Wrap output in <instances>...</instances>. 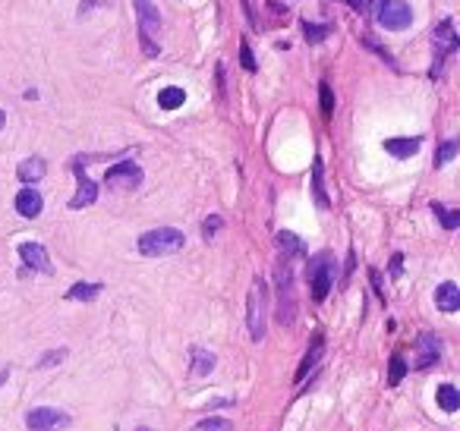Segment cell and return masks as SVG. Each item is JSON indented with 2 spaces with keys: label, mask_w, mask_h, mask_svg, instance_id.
Instances as JSON below:
<instances>
[{
  "label": "cell",
  "mask_w": 460,
  "mask_h": 431,
  "mask_svg": "<svg viewBox=\"0 0 460 431\" xmlns=\"http://www.w3.org/2000/svg\"><path fill=\"white\" fill-rule=\"evenodd\" d=\"M136 10V23H139V41H142L145 57H158L161 54V45H158V28H161V13L151 0H133Z\"/></svg>",
  "instance_id": "cell-1"
},
{
  "label": "cell",
  "mask_w": 460,
  "mask_h": 431,
  "mask_svg": "<svg viewBox=\"0 0 460 431\" xmlns=\"http://www.w3.org/2000/svg\"><path fill=\"white\" fill-rule=\"evenodd\" d=\"M246 327L250 337L259 343L268 331V283L262 277H255L250 287V302H246Z\"/></svg>",
  "instance_id": "cell-2"
},
{
  "label": "cell",
  "mask_w": 460,
  "mask_h": 431,
  "mask_svg": "<svg viewBox=\"0 0 460 431\" xmlns=\"http://www.w3.org/2000/svg\"><path fill=\"white\" fill-rule=\"evenodd\" d=\"M277 321L284 327H290L296 321V287H294V268L290 258L277 261Z\"/></svg>",
  "instance_id": "cell-3"
},
{
  "label": "cell",
  "mask_w": 460,
  "mask_h": 431,
  "mask_svg": "<svg viewBox=\"0 0 460 431\" xmlns=\"http://www.w3.org/2000/svg\"><path fill=\"white\" fill-rule=\"evenodd\" d=\"M186 243V236L173 227H158V230H149L139 236V252L145 258H161V255H173L180 252Z\"/></svg>",
  "instance_id": "cell-4"
},
{
  "label": "cell",
  "mask_w": 460,
  "mask_h": 431,
  "mask_svg": "<svg viewBox=\"0 0 460 431\" xmlns=\"http://www.w3.org/2000/svg\"><path fill=\"white\" fill-rule=\"evenodd\" d=\"M457 48H460V38H457V32H454V19L444 16L442 23L435 26V32H432V50H435V60H432V79H442L444 63H448V57L454 54Z\"/></svg>",
  "instance_id": "cell-5"
},
{
  "label": "cell",
  "mask_w": 460,
  "mask_h": 431,
  "mask_svg": "<svg viewBox=\"0 0 460 431\" xmlns=\"http://www.w3.org/2000/svg\"><path fill=\"white\" fill-rule=\"evenodd\" d=\"M375 19H378V26L388 28V32H404V28H410V23H413V10L404 0H378Z\"/></svg>",
  "instance_id": "cell-6"
},
{
  "label": "cell",
  "mask_w": 460,
  "mask_h": 431,
  "mask_svg": "<svg viewBox=\"0 0 460 431\" xmlns=\"http://www.w3.org/2000/svg\"><path fill=\"white\" fill-rule=\"evenodd\" d=\"M309 283H312V299H316V302H325L334 287V261L328 252L316 255V258L309 261Z\"/></svg>",
  "instance_id": "cell-7"
},
{
  "label": "cell",
  "mask_w": 460,
  "mask_h": 431,
  "mask_svg": "<svg viewBox=\"0 0 460 431\" xmlns=\"http://www.w3.org/2000/svg\"><path fill=\"white\" fill-rule=\"evenodd\" d=\"M105 182L107 189H117V192H133V189L142 186V167L133 164V160H120L105 173Z\"/></svg>",
  "instance_id": "cell-8"
},
{
  "label": "cell",
  "mask_w": 460,
  "mask_h": 431,
  "mask_svg": "<svg viewBox=\"0 0 460 431\" xmlns=\"http://www.w3.org/2000/svg\"><path fill=\"white\" fill-rule=\"evenodd\" d=\"M26 425H28V431H57V428L70 425V415L60 413V409L38 406V409H28L26 413Z\"/></svg>",
  "instance_id": "cell-9"
},
{
  "label": "cell",
  "mask_w": 460,
  "mask_h": 431,
  "mask_svg": "<svg viewBox=\"0 0 460 431\" xmlns=\"http://www.w3.org/2000/svg\"><path fill=\"white\" fill-rule=\"evenodd\" d=\"M73 173H76V195L70 199V208L73 211H79V208H89V204H95V199H98V186L85 177V167H82V160H76L73 164Z\"/></svg>",
  "instance_id": "cell-10"
},
{
  "label": "cell",
  "mask_w": 460,
  "mask_h": 431,
  "mask_svg": "<svg viewBox=\"0 0 460 431\" xmlns=\"http://www.w3.org/2000/svg\"><path fill=\"white\" fill-rule=\"evenodd\" d=\"M19 258H23V265L32 268V271H41V274L54 271V265H50V258H48V249L41 243H23L19 246Z\"/></svg>",
  "instance_id": "cell-11"
},
{
  "label": "cell",
  "mask_w": 460,
  "mask_h": 431,
  "mask_svg": "<svg viewBox=\"0 0 460 431\" xmlns=\"http://www.w3.org/2000/svg\"><path fill=\"white\" fill-rule=\"evenodd\" d=\"M438 356H442V343H438L435 334H419V340H416V369H429L432 362H438Z\"/></svg>",
  "instance_id": "cell-12"
},
{
  "label": "cell",
  "mask_w": 460,
  "mask_h": 431,
  "mask_svg": "<svg viewBox=\"0 0 460 431\" xmlns=\"http://www.w3.org/2000/svg\"><path fill=\"white\" fill-rule=\"evenodd\" d=\"M41 208H45V199H41L38 189L26 186L23 192L16 195V211H19L23 217H38V214H41Z\"/></svg>",
  "instance_id": "cell-13"
},
{
  "label": "cell",
  "mask_w": 460,
  "mask_h": 431,
  "mask_svg": "<svg viewBox=\"0 0 460 431\" xmlns=\"http://www.w3.org/2000/svg\"><path fill=\"white\" fill-rule=\"evenodd\" d=\"M435 305L444 312V315H454V312L460 309V290H457V283L444 280L442 287L435 290Z\"/></svg>",
  "instance_id": "cell-14"
},
{
  "label": "cell",
  "mask_w": 460,
  "mask_h": 431,
  "mask_svg": "<svg viewBox=\"0 0 460 431\" xmlns=\"http://www.w3.org/2000/svg\"><path fill=\"white\" fill-rule=\"evenodd\" d=\"M322 353H325V337H322V334H316V337H312V347L306 349L303 362H299V369H296V381H306V375H309V371L319 365Z\"/></svg>",
  "instance_id": "cell-15"
},
{
  "label": "cell",
  "mask_w": 460,
  "mask_h": 431,
  "mask_svg": "<svg viewBox=\"0 0 460 431\" xmlns=\"http://www.w3.org/2000/svg\"><path fill=\"white\" fill-rule=\"evenodd\" d=\"M419 145H422V138L416 136V138H385V151H388L391 158H413L416 151H419Z\"/></svg>",
  "instance_id": "cell-16"
},
{
  "label": "cell",
  "mask_w": 460,
  "mask_h": 431,
  "mask_svg": "<svg viewBox=\"0 0 460 431\" xmlns=\"http://www.w3.org/2000/svg\"><path fill=\"white\" fill-rule=\"evenodd\" d=\"M101 290H105V283H73L67 290V299L70 302H92L101 296Z\"/></svg>",
  "instance_id": "cell-17"
},
{
  "label": "cell",
  "mask_w": 460,
  "mask_h": 431,
  "mask_svg": "<svg viewBox=\"0 0 460 431\" xmlns=\"http://www.w3.org/2000/svg\"><path fill=\"white\" fill-rule=\"evenodd\" d=\"M193 378H205L215 371V353H208V349H202V347H196L193 349Z\"/></svg>",
  "instance_id": "cell-18"
},
{
  "label": "cell",
  "mask_w": 460,
  "mask_h": 431,
  "mask_svg": "<svg viewBox=\"0 0 460 431\" xmlns=\"http://www.w3.org/2000/svg\"><path fill=\"white\" fill-rule=\"evenodd\" d=\"M183 101H186V92L180 85H167V89L158 92V107L161 111H177V107H183Z\"/></svg>",
  "instance_id": "cell-19"
},
{
  "label": "cell",
  "mask_w": 460,
  "mask_h": 431,
  "mask_svg": "<svg viewBox=\"0 0 460 431\" xmlns=\"http://www.w3.org/2000/svg\"><path fill=\"white\" fill-rule=\"evenodd\" d=\"M277 249H281L284 258H299V255H306V246L299 243L290 230H281L277 233Z\"/></svg>",
  "instance_id": "cell-20"
},
{
  "label": "cell",
  "mask_w": 460,
  "mask_h": 431,
  "mask_svg": "<svg viewBox=\"0 0 460 431\" xmlns=\"http://www.w3.org/2000/svg\"><path fill=\"white\" fill-rule=\"evenodd\" d=\"M16 173H19V180H23V182H38L48 173V167H45V160H41V158H26L23 164H19Z\"/></svg>",
  "instance_id": "cell-21"
},
{
  "label": "cell",
  "mask_w": 460,
  "mask_h": 431,
  "mask_svg": "<svg viewBox=\"0 0 460 431\" xmlns=\"http://www.w3.org/2000/svg\"><path fill=\"white\" fill-rule=\"evenodd\" d=\"M438 406L444 409V413H457L460 409V393L454 384H442L438 387Z\"/></svg>",
  "instance_id": "cell-22"
},
{
  "label": "cell",
  "mask_w": 460,
  "mask_h": 431,
  "mask_svg": "<svg viewBox=\"0 0 460 431\" xmlns=\"http://www.w3.org/2000/svg\"><path fill=\"white\" fill-rule=\"evenodd\" d=\"M312 192H316V204L319 208H328V195H325V180H322V160L316 158V164H312Z\"/></svg>",
  "instance_id": "cell-23"
},
{
  "label": "cell",
  "mask_w": 460,
  "mask_h": 431,
  "mask_svg": "<svg viewBox=\"0 0 460 431\" xmlns=\"http://www.w3.org/2000/svg\"><path fill=\"white\" fill-rule=\"evenodd\" d=\"M432 211H435L438 221H442L444 230H457L460 227V211H448L442 202H432Z\"/></svg>",
  "instance_id": "cell-24"
},
{
  "label": "cell",
  "mask_w": 460,
  "mask_h": 431,
  "mask_svg": "<svg viewBox=\"0 0 460 431\" xmlns=\"http://www.w3.org/2000/svg\"><path fill=\"white\" fill-rule=\"evenodd\" d=\"M189 431H233V422L230 419H218V415H208V419L196 422Z\"/></svg>",
  "instance_id": "cell-25"
},
{
  "label": "cell",
  "mask_w": 460,
  "mask_h": 431,
  "mask_svg": "<svg viewBox=\"0 0 460 431\" xmlns=\"http://www.w3.org/2000/svg\"><path fill=\"white\" fill-rule=\"evenodd\" d=\"M303 35H306V41H309V45H319V41H325L328 35H331V26H316V23H309V19H306L303 23Z\"/></svg>",
  "instance_id": "cell-26"
},
{
  "label": "cell",
  "mask_w": 460,
  "mask_h": 431,
  "mask_svg": "<svg viewBox=\"0 0 460 431\" xmlns=\"http://www.w3.org/2000/svg\"><path fill=\"white\" fill-rule=\"evenodd\" d=\"M67 353H70V349L67 347H60V349H48V353L45 356H41V359L38 362H35V369H50V365H60L63 359H67Z\"/></svg>",
  "instance_id": "cell-27"
},
{
  "label": "cell",
  "mask_w": 460,
  "mask_h": 431,
  "mask_svg": "<svg viewBox=\"0 0 460 431\" xmlns=\"http://www.w3.org/2000/svg\"><path fill=\"white\" fill-rule=\"evenodd\" d=\"M457 148H460V142L457 138H448V142L438 148V155H435V167H444V164H451L454 160V155H457Z\"/></svg>",
  "instance_id": "cell-28"
},
{
  "label": "cell",
  "mask_w": 460,
  "mask_h": 431,
  "mask_svg": "<svg viewBox=\"0 0 460 431\" xmlns=\"http://www.w3.org/2000/svg\"><path fill=\"white\" fill-rule=\"evenodd\" d=\"M404 375H407V362H404V356H394V359H391V375H388V387H397L400 381H404Z\"/></svg>",
  "instance_id": "cell-29"
},
{
  "label": "cell",
  "mask_w": 460,
  "mask_h": 431,
  "mask_svg": "<svg viewBox=\"0 0 460 431\" xmlns=\"http://www.w3.org/2000/svg\"><path fill=\"white\" fill-rule=\"evenodd\" d=\"M319 94H322V114L331 116L334 114V92H331V85L322 82V85H319Z\"/></svg>",
  "instance_id": "cell-30"
},
{
  "label": "cell",
  "mask_w": 460,
  "mask_h": 431,
  "mask_svg": "<svg viewBox=\"0 0 460 431\" xmlns=\"http://www.w3.org/2000/svg\"><path fill=\"white\" fill-rule=\"evenodd\" d=\"M221 227H224V221H221V217H218V214H211L208 221L202 224V236H205V239H211V236H218V230H221Z\"/></svg>",
  "instance_id": "cell-31"
},
{
  "label": "cell",
  "mask_w": 460,
  "mask_h": 431,
  "mask_svg": "<svg viewBox=\"0 0 460 431\" xmlns=\"http://www.w3.org/2000/svg\"><path fill=\"white\" fill-rule=\"evenodd\" d=\"M240 63H243L246 72H255V70H259V67H255V57H252V50H250V45H246V41L240 45Z\"/></svg>",
  "instance_id": "cell-32"
},
{
  "label": "cell",
  "mask_w": 460,
  "mask_h": 431,
  "mask_svg": "<svg viewBox=\"0 0 460 431\" xmlns=\"http://www.w3.org/2000/svg\"><path fill=\"white\" fill-rule=\"evenodd\" d=\"M98 6H111V0H82V4H79V16H89Z\"/></svg>",
  "instance_id": "cell-33"
},
{
  "label": "cell",
  "mask_w": 460,
  "mask_h": 431,
  "mask_svg": "<svg viewBox=\"0 0 460 431\" xmlns=\"http://www.w3.org/2000/svg\"><path fill=\"white\" fill-rule=\"evenodd\" d=\"M400 265H404V255L397 252V255H394V258H391V274H394V277L400 274Z\"/></svg>",
  "instance_id": "cell-34"
},
{
  "label": "cell",
  "mask_w": 460,
  "mask_h": 431,
  "mask_svg": "<svg viewBox=\"0 0 460 431\" xmlns=\"http://www.w3.org/2000/svg\"><path fill=\"white\" fill-rule=\"evenodd\" d=\"M350 6H353V10H363V4H366V0H347Z\"/></svg>",
  "instance_id": "cell-35"
},
{
  "label": "cell",
  "mask_w": 460,
  "mask_h": 431,
  "mask_svg": "<svg viewBox=\"0 0 460 431\" xmlns=\"http://www.w3.org/2000/svg\"><path fill=\"white\" fill-rule=\"evenodd\" d=\"M4 126H6V114L0 111V129H4Z\"/></svg>",
  "instance_id": "cell-36"
},
{
  "label": "cell",
  "mask_w": 460,
  "mask_h": 431,
  "mask_svg": "<svg viewBox=\"0 0 460 431\" xmlns=\"http://www.w3.org/2000/svg\"><path fill=\"white\" fill-rule=\"evenodd\" d=\"M136 431H151V428H145V425H142V428H136Z\"/></svg>",
  "instance_id": "cell-37"
},
{
  "label": "cell",
  "mask_w": 460,
  "mask_h": 431,
  "mask_svg": "<svg viewBox=\"0 0 460 431\" xmlns=\"http://www.w3.org/2000/svg\"><path fill=\"white\" fill-rule=\"evenodd\" d=\"M375 4H378V0H372V6H375Z\"/></svg>",
  "instance_id": "cell-38"
}]
</instances>
